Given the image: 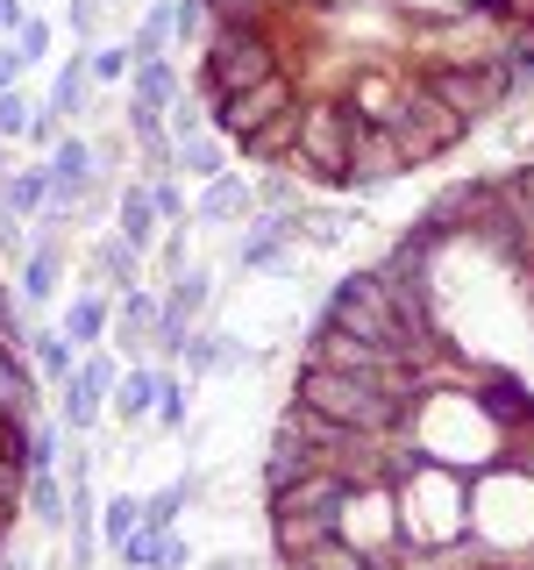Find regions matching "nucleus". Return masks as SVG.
<instances>
[{"mask_svg": "<svg viewBox=\"0 0 534 570\" xmlns=\"http://www.w3.org/2000/svg\"><path fill=\"white\" fill-rule=\"evenodd\" d=\"M293 400L328 414L335 428H356V435H406L414 414H406L392 392H378L370 379H349V371H328V364H299L293 379Z\"/></svg>", "mask_w": 534, "mask_h": 570, "instance_id": "f257e3e1", "label": "nucleus"}, {"mask_svg": "<svg viewBox=\"0 0 534 570\" xmlns=\"http://www.w3.org/2000/svg\"><path fill=\"white\" fill-rule=\"evenodd\" d=\"M285 71V50L271 29H243V22H214L207 43H200V94L207 100H228V94H249L257 79Z\"/></svg>", "mask_w": 534, "mask_h": 570, "instance_id": "f03ea898", "label": "nucleus"}, {"mask_svg": "<svg viewBox=\"0 0 534 570\" xmlns=\"http://www.w3.org/2000/svg\"><path fill=\"white\" fill-rule=\"evenodd\" d=\"M349 142H356V107H349L343 94L299 107L293 165H307V178H320L328 193H356V178H349Z\"/></svg>", "mask_w": 534, "mask_h": 570, "instance_id": "7ed1b4c3", "label": "nucleus"}, {"mask_svg": "<svg viewBox=\"0 0 534 570\" xmlns=\"http://www.w3.org/2000/svg\"><path fill=\"white\" fill-rule=\"evenodd\" d=\"M414 79H421V94H435L449 115L471 121V129L513 100V71L498 65V58H485V65H421Z\"/></svg>", "mask_w": 534, "mask_h": 570, "instance_id": "20e7f679", "label": "nucleus"}, {"mask_svg": "<svg viewBox=\"0 0 534 570\" xmlns=\"http://www.w3.org/2000/svg\"><path fill=\"white\" fill-rule=\"evenodd\" d=\"M320 321H328V328H343V335H356V343H378V350H392V356L406 364L399 328H392V307H385V278H378V272H343V285L328 293Z\"/></svg>", "mask_w": 534, "mask_h": 570, "instance_id": "39448f33", "label": "nucleus"}, {"mask_svg": "<svg viewBox=\"0 0 534 570\" xmlns=\"http://www.w3.org/2000/svg\"><path fill=\"white\" fill-rule=\"evenodd\" d=\"M385 129L399 136V157H406V171H414V165H435L442 150H456V142L471 136V121L449 115L435 94H421V79H414V86H406V100H399V115H392Z\"/></svg>", "mask_w": 534, "mask_h": 570, "instance_id": "423d86ee", "label": "nucleus"}, {"mask_svg": "<svg viewBox=\"0 0 534 570\" xmlns=\"http://www.w3.org/2000/svg\"><path fill=\"white\" fill-rule=\"evenodd\" d=\"M498 14L485 8V0H471V8L456 14H427L421 22V65H485L498 50Z\"/></svg>", "mask_w": 534, "mask_h": 570, "instance_id": "0eeeda50", "label": "nucleus"}, {"mask_svg": "<svg viewBox=\"0 0 534 570\" xmlns=\"http://www.w3.org/2000/svg\"><path fill=\"white\" fill-rule=\"evenodd\" d=\"M299 100H307V94H299V79H293V71H271V79H257V86H249V94L207 100V121H214V136H221V142H236V150H243V142L257 136L264 121L293 115Z\"/></svg>", "mask_w": 534, "mask_h": 570, "instance_id": "6e6552de", "label": "nucleus"}, {"mask_svg": "<svg viewBox=\"0 0 534 570\" xmlns=\"http://www.w3.org/2000/svg\"><path fill=\"white\" fill-rule=\"evenodd\" d=\"M463 400L477 406V421H485L492 435H527L534 428V392L513 379V371H471Z\"/></svg>", "mask_w": 534, "mask_h": 570, "instance_id": "1a4fd4ad", "label": "nucleus"}, {"mask_svg": "<svg viewBox=\"0 0 534 570\" xmlns=\"http://www.w3.org/2000/svg\"><path fill=\"white\" fill-rule=\"evenodd\" d=\"M399 171H406L399 136H392L385 121H364V115H356V142H349V178H356V193H378L385 178H399Z\"/></svg>", "mask_w": 534, "mask_h": 570, "instance_id": "9d476101", "label": "nucleus"}, {"mask_svg": "<svg viewBox=\"0 0 534 570\" xmlns=\"http://www.w3.org/2000/svg\"><path fill=\"white\" fill-rule=\"evenodd\" d=\"M335 534H343V513H271V549H278L285 570H299Z\"/></svg>", "mask_w": 534, "mask_h": 570, "instance_id": "9b49d317", "label": "nucleus"}, {"mask_svg": "<svg viewBox=\"0 0 534 570\" xmlns=\"http://www.w3.org/2000/svg\"><path fill=\"white\" fill-rule=\"evenodd\" d=\"M349 499H356V485L343 471H307L299 485L271 492V513H349Z\"/></svg>", "mask_w": 534, "mask_h": 570, "instance_id": "f8f14e48", "label": "nucleus"}, {"mask_svg": "<svg viewBox=\"0 0 534 570\" xmlns=\"http://www.w3.org/2000/svg\"><path fill=\"white\" fill-rule=\"evenodd\" d=\"M406 86H414V79H399V71H378V65H364V71H356V79L343 86V100H349L364 121H392V115H399V100H406Z\"/></svg>", "mask_w": 534, "mask_h": 570, "instance_id": "ddd939ff", "label": "nucleus"}, {"mask_svg": "<svg viewBox=\"0 0 534 570\" xmlns=\"http://www.w3.org/2000/svg\"><path fill=\"white\" fill-rule=\"evenodd\" d=\"M307 471H320V450H314L307 435H293V428L278 421V428H271V456H264V485L285 492V485H299Z\"/></svg>", "mask_w": 534, "mask_h": 570, "instance_id": "4468645a", "label": "nucleus"}, {"mask_svg": "<svg viewBox=\"0 0 534 570\" xmlns=\"http://www.w3.org/2000/svg\"><path fill=\"white\" fill-rule=\"evenodd\" d=\"M107 385H115V364H107V356H93V364L71 371V379H65V428H93Z\"/></svg>", "mask_w": 534, "mask_h": 570, "instance_id": "2eb2a0df", "label": "nucleus"}, {"mask_svg": "<svg viewBox=\"0 0 534 570\" xmlns=\"http://www.w3.org/2000/svg\"><path fill=\"white\" fill-rule=\"evenodd\" d=\"M178 71H171V58H136V71H129V100L136 107H150V115H171L178 107Z\"/></svg>", "mask_w": 534, "mask_h": 570, "instance_id": "dca6fc26", "label": "nucleus"}, {"mask_svg": "<svg viewBox=\"0 0 534 570\" xmlns=\"http://www.w3.org/2000/svg\"><path fill=\"white\" fill-rule=\"evenodd\" d=\"M157 307H165V299L150 293V285H129V293H115V343L121 350H150V328H157Z\"/></svg>", "mask_w": 534, "mask_h": 570, "instance_id": "f3484780", "label": "nucleus"}, {"mask_svg": "<svg viewBox=\"0 0 534 570\" xmlns=\"http://www.w3.org/2000/svg\"><path fill=\"white\" fill-rule=\"evenodd\" d=\"M249 207H257V193L243 186V178H207V193H200V207H192V222H207V228H228V222H249Z\"/></svg>", "mask_w": 534, "mask_h": 570, "instance_id": "a211bd4d", "label": "nucleus"}, {"mask_svg": "<svg viewBox=\"0 0 534 570\" xmlns=\"http://www.w3.org/2000/svg\"><path fill=\"white\" fill-rule=\"evenodd\" d=\"M93 285H107V293H129V285H142V249H129L121 236H100L93 243Z\"/></svg>", "mask_w": 534, "mask_h": 570, "instance_id": "6ab92c4d", "label": "nucleus"}, {"mask_svg": "<svg viewBox=\"0 0 534 570\" xmlns=\"http://www.w3.org/2000/svg\"><path fill=\"white\" fill-rule=\"evenodd\" d=\"M129 249H157L165 243V222H157V207H150V193L142 186H121V228H115Z\"/></svg>", "mask_w": 534, "mask_h": 570, "instance_id": "aec40b11", "label": "nucleus"}, {"mask_svg": "<svg viewBox=\"0 0 534 570\" xmlns=\"http://www.w3.org/2000/svg\"><path fill=\"white\" fill-rule=\"evenodd\" d=\"M58 328H65L71 350H79V343H107V285H93V293L71 299V307L58 314Z\"/></svg>", "mask_w": 534, "mask_h": 570, "instance_id": "412c9836", "label": "nucleus"}, {"mask_svg": "<svg viewBox=\"0 0 534 570\" xmlns=\"http://www.w3.org/2000/svg\"><path fill=\"white\" fill-rule=\"evenodd\" d=\"M0 207H8V214H43V207H50V171H43V165L0 171Z\"/></svg>", "mask_w": 534, "mask_h": 570, "instance_id": "4be33fe9", "label": "nucleus"}, {"mask_svg": "<svg viewBox=\"0 0 534 570\" xmlns=\"http://www.w3.org/2000/svg\"><path fill=\"white\" fill-rule=\"evenodd\" d=\"M22 499H29V513H36L50 534L71 521V485H58V471H29V492H22Z\"/></svg>", "mask_w": 534, "mask_h": 570, "instance_id": "5701e85b", "label": "nucleus"}, {"mask_svg": "<svg viewBox=\"0 0 534 570\" xmlns=\"http://www.w3.org/2000/svg\"><path fill=\"white\" fill-rule=\"evenodd\" d=\"M29 356H36V371H43V379H71V371H79V350L65 343V328H29V343H22Z\"/></svg>", "mask_w": 534, "mask_h": 570, "instance_id": "b1692460", "label": "nucleus"}, {"mask_svg": "<svg viewBox=\"0 0 534 570\" xmlns=\"http://www.w3.org/2000/svg\"><path fill=\"white\" fill-rule=\"evenodd\" d=\"M86 94H93V79H86V58H65L58 65V79H50V115L58 121H71V115H86Z\"/></svg>", "mask_w": 534, "mask_h": 570, "instance_id": "393cba45", "label": "nucleus"}, {"mask_svg": "<svg viewBox=\"0 0 534 570\" xmlns=\"http://www.w3.org/2000/svg\"><path fill=\"white\" fill-rule=\"evenodd\" d=\"M192 492H200V478H171V485L165 492H150V499H142V528H157V534H171V521H178V513H186L192 507Z\"/></svg>", "mask_w": 534, "mask_h": 570, "instance_id": "a878e982", "label": "nucleus"}, {"mask_svg": "<svg viewBox=\"0 0 534 570\" xmlns=\"http://www.w3.org/2000/svg\"><path fill=\"white\" fill-rule=\"evenodd\" d=\"M299 107H307V100H299ZM299 107H293V115H278V121H264V129L243 142V157H257V165H278V157H293V142H299Z\"/></svg>", "mask_w": 534, "mask_h": 570, "instance_id": "bb28decb", "label": "nucleus"}, {"mask_svg": "<svg viewBox=\"0 0 534 570\" xmlns=\"http://www.w3.org/2000/svg\"><path fill=\"white\" fill-rule=\"evenodd\" d=\"M207 293H214V272H200V264H192V272H178L171 293H165V321H186V328H192V314L207 307Z\"/></svg>", "mask_w": 534, "mask_h": 570, "instance_id": "cd10ccee", "label": "nucleus"}, {"mask_svg": "<svg viewBox=\"0 0 534 570\" xmlns=\"http://www.w3.org/2000/svg\"><path fill=\"white\" fill-rule=\"evenodd\" d=\"M58 293V243H36L22 257V299L29 307H43V299Z\"/></svg>", "mask_w": 534, "mask_h": 570, "instance_id": "c85d7f7f", "label": "nucleus"}, {"mask_svg": "<svg viewBox=\"0 0 534 570\" xmlns=\"http://www.w3.org/2000/svg\"><path fill=\"white\" fill-rule=\"evenodd\" d=\"M157 379H165V371H129V379H121V392H115V414H121V421L157 414Z\"/></svg>", "mask_w": 534, "mask_h": 570, "instance_id": "c756f323", "label": "nucleus"}, {"mask_svg": "<svg viewBox=\"0 0 534 570\" xmlns=\"http://www.w3.org/2000/svg\"><path fill=\"white\" fill-rule=\"evenodd\" d=\"M171 165H186L192 178H221V142H214V136H178Z\"/></svg>", "mask_w": 534, "mask_h": 570, "instance_id": "7c9ffc66", "label": "nucleus"}, {"mask_svg": "<svg viewBox=\"0 0 534 570\" xmlns=\"http://www.w3.org/2000/svg\"><path fill=\"white\" fill-rule=\"evenodd\" d=\"M136 71V50L129 43H100V50H86V79L93 86H121Z\"/></svg>", "mask_w": 534, "mask_h": 570, "instance_id": "2f4dec72", "label": "nucleus"}, {"mask_svg": "<svg viewBox=\"0 0 534 570\" xmlns=\"http://www.w3.org/2000/svg\"><path fill=\"white\" fill-rule=\"evenodd\" d=\"M136 528H142V499L115 492V499H107V507H100V534H107V549H121V542H129Z\"/></svg>", "mask_w": 534, "mask_h": 570, "instance_id": "473e14b6", "label": "nucleus"}, {"mask_svg": "<svg viewBox=\"0 0 534 570\" xmlns=\"http://www.w3.org/2000/svg\"><path fill=\"white\" fill-rule=\"evenodd\" d=\"M228 356H243V350H228L221 335H207V328H192V343H186V356H178V364L192 371V379H207V371H221Z\"/></svg>", "mask_w": 534, "mask_h": 570, "instance_id": "72a5a7b5", "label": "nucleus"}, {"mask_svg": "<svg viewBox=\"0 0 534 570\" xmlns=\"http://www.w3.org/2000/svg\"><path fill=\"white\" fill-rule=\"evenodd\" d=\"M165 43H171V0H157V8L142 14V29L129 36V50L136 58H165Z\"/></svg>", "mask_w": 534, "mask_h": 570, "instance_id": "f704fd0d", "label": "nucleus"}, {"mask_svg": "<svg viewBox=\"0 0 534 570\" xmlns=\"http://www.w3.org/2000/svg\"><path fill=\"white\" fill-rule=\"evenodd\" d=\"M58 456H65V428L29 421V471H58Z\"/></svg>", "mask_w": 534, "mask_h": 570, "instance_id": "c9c22d12", "label": "nucleus"}, {"mask_svg": "<svg viewBox=\"0 0 534 570\" xmlns=\"http://www.w3.org/2000/svg\"><path fill=\"white\" fill-rule=\"evenodd\" d=\"M142 193H150V207H157V222H165V228H178V222H186V193H178V178H142Z\"/></svg>", "mask_w": 534, "mask_h": 570, "instance_id": "e433bc0d", "label": "nucleus"}, {"mask_svg": "<svg viewBox=\"0 0 534 570\" xmlns=\"http://www.w3.org/2000/svg\"><path fill=\"white\" fill-rule=\"evenodd\" d=\"M186 400H192V392H186V379H178V371H165V379H157V421H165L171 435L186 428Z\"/></svg>", "mask_w": 534, "mask_h": 570, "instance_id": "4c0bfd02", "label": "nucleus"}, {"mask_svg": "<svg viewBox=\"0 0 534 570\" xmlns=\"http://www.w3.org/2000/svg\"><path fill=\"white\" fill-rule=\"evenodd\" d=\"M207 29H214L207 0H171V36H186V43H207Z\"/></svg>", "mask_w": 534, "mask_h": 570, "instance_id": "58836bf2", "label": "nucleus"}, {"mask_svg": "<svg viewBox=\"0 0 534 570\" xmlns=\"http://www.w3.org/2000/svg\"><path fill=\"white\" fill-rule=\"evenodd\" d=\"M29 115H36V107L22 100V86H14V94H0V142L29 136Z\"/></svg>", "mask_w": 534, "mask_h": 570, "instance_id": "ea45409f", "label": "nucleus"}, {"mask_svg": "<svg viewBox=\"0 0 534 570\" xmlns=\"http://www.w3.org/2000/svg\"><path fill=\"white\" fill-rule=\"evenodd\" d=\"M14 50H22V58L36 65L50 50V22H36V14H22V29H14Z\"/></svg>", "mask_w": 534, "mask_h": 570, "instance_id": "a19ab883", "label": "nucleus"}, {"mask_svg": "<svg viewBox=\"0 0 534 570\" xmlns=\"http://www.w3.org/2000/svg\"><path fill=\"white\" fill-rule=\"evenodd\" d=\"M0 257H29V236H22V214L0 207Z\"/></svg>", "mask_w": 534, "mask_h": 570, "instance_id": "79ce46f5", "label": "nucleus"}, {"mask_svg": "<svg viewBox=\"0 0 534 570\" xmlns=\"http://www.w3.org/2000/svg\"><path fill=\"white\" fill-rule=\"evenodd\" d=\"M22 71H29V58L14 50V36H8V43H0V94H14V86H22Z\"/></svg>", "mask_w": 534, "mask_h": 570, "instance_id": "37998d69", "label": "nucleus"}, {"mask_svg": "<svg viewBox=\"0 0 534 570\" xmlns=\"http://www.w3.org/2000/svg\"><path fill=\"white\" fill-rule=\"evenodd\" d=\"M58 136H65V121L50 115V107H36V115H29V142H58Z\"/></svg>", "mask_w": 534, "mask_h": 570, "instance_id": "c03bdc74", "label": "nucleus"}, {"mask_svg": "<svg viewBox=\"0 0 534 570\" xmlns=\"http://www.w3.org/2000/svg\"><path fill=\"white\" fill-rule=\"evenodd\" d=\"M150 570H186V542H178V534H165V542H157V563Z\"/></svg>", "mask_w": 534, "mask_h": 570, "instance_id": "a18cd8bd", "label": "nucleus"}, {"mask_svg": "<svg viewBox=\"0 0 534 570\" xmlns=\"http://www.w3.org/2000/svg\"><path fill=\"white\" fill-rule=\"evenodd\" d=\"M71 29L93 36V29H100V0H71Z\"/></svg>", "mask_w": 534, "mask_h": 570, "instance_id": "49530a36", "label": "nucleus"}, {"mask_svg": "<svg viewBox=\"0 0 534 570\" xmlns=\"http://www.w3.org/2000/svg\"><path fill=\"white\" fill-rule=\"evenodd\" d=\"M14 29H22V0H0V43H8Z\"/></svg>", "mask_w": 534, "mask_h": 570, "instance_id": "de8ad7c7", "label": "nucleus"}, {"mask_svg": "<svg viewBox=\"0 0 534 570\" xmlns=\"http://www.w3.org/2000/svg\"><path fill=\"white\" fill-rule=\"evenodd\" d=\"M207 570H249V563H236V557H221V563H207Z\"/></svg>", "mask_w": 534, "mask_h": 570, "instance_id": "09e8293b", "label": "nucleus"}, {"mask_svg": "<svg viewBox=\"0 0 534 570\" xmlns=\"http://www.w3.org/2000/svg\"><path fill=\"white\" fill-rule=\"evenodd\" d=\"M0 171H8V142H0Z\"/></svg>", "mask_w": 534, "mask_h": 570, "instance_id": "8fccbe9b", "label": "nucleus"}]
</instances>
